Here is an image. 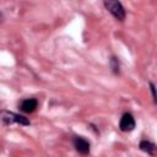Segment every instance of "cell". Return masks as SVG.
Segmentation results:
<instances>
[{
  "mask_svg": "<svg viewBox=\"0 0 157 157\" xmlns=\"http://www.w3.org/2000/svg\"><path fill=\"white\" fill-rule=\"evenodd\" d=\"M103 5L105 10L119 22H123L126 17V10L123 6L120 1H114V0H104Z\"/></svg>",
  "mask_w": 157,
  "mask_h": 157,
  "instance_id": "7a4b0ae2",
  "label": "cell"
},
{
  "mask_svg": "<svg viewBox=\"0 0 157 157\" xmlns=\"http://www.w3.org/2000/svg\"><path fill=\"white\" fill-rule=\"evenodd\" d=\"M17 107H18V109L22 113L31 114V113H33L38 108V99L37 98H33V97H31V98H23V99H21L18 102Z\"/></svg>",
  "mask_w": 157,
  "mask_h": 157,
  "instance_id": "5b68a950",
  "label": "cell"
},
{
  "mask_svg": "<svg viewBox=\"0 0 157 157\" xmlns=\"http://www.w3.org/2000/svg\"><path fill=\"white\" fill-rule=\"evenodd\" d=\"M148 86H150V91H151V94H152V101L156 104L157 103V98H156V87H155V83L152 81H150L148 82Z\"/></svg>",
  "mask_w": 157,
  "mask_h": 157,
  "instance_id": "ba28073f",
  "label": "cell"
},
{
  "mask_svg": "<svg viewBox=\"0 0 157 157\" xmlns=\"http://www.w3.org/2000/svg\"><path fill=\"white\" fill-rule=\"evenodd\" d=\"M72 146L76 150V152H78L82 156H87L91 152V144L83 136H78V135L72 136Z\"/></svg>",
  "mask_w": 157,
  "mask_h": 157,
  "instance_id": "3957f363",
  "label": "cell"
},
{
  "mask_svg": "<svg viewBox=\"0 0 157 157\" xmlns=\"http://www.w3.org/2000/svg\"><path fill=\"white\" fill-rule=\"evenodd\" d=\"M136 126V120L134 118V115L129 112H125L121 114L120 119H119V129L123 132H130L135 129Z\"/></svg>",
  "mask_w": 157,
  "mask_h": 157,
  "instance_id": "277c9868",
  "label": "cell"
},
{
  "mask_svg": "<svg viewBox=\"0 0 157 157\" xmlns=\"http://www.w3.org/2000/svg\"><path fill=\"white\" fill-rule=\"evenodd\" d=\"M139 148L142 152H145L152 157L156 155V145H155V142H152L150 140H141L139 144Z\"/></svg>",
  "mask_w": 157,
  "mask_h": 157,
  "instance_id": "8992f818",
  "label": "cell"
},
{
  "mask_svg": "<svg viewBox=\"0 0 157 157\" xmlns=\"http://www.w3.org/2000/svg\"><path fill=\"white\" fill-rule=\"evenodd\" d=\"M2 21H4V15H2V12L0 11V23H1Z\"/></svg>",
  "mask_w": 157,
  "mask_h": 157,
  "instance_id": "9c48e42d",
  "label": "cell"
},
{
  "mask_svg": "<svg viewBox=\"0 0 157 157\" xmlns=\"http://www.w3.org/2000/svg\"><path fill=\"white\" fill-rule=\"evenodd\" d=\"M0 124H2L4 126H10L12 124H20L22 126H28L31 125V120L23 114L2 109L0 110Z\"/></svg>",
  "mask_w": 157,
  "mask_h": 157,
  "instance_id": "6da1fadb",
  "label": "cell"
},
{
  "mask_svg": "<svg viewBox=\"0 0 157 157\" xmlns=\"http://www.w3.org/2000/svg\"><path fill=\"white\" fill-rule=\"evenodd\" d=\"M109 64H110V69H112L113 74L114 75H119L120 74V63H119V59L115 55H112L110 59H109Z\"/></svg>",
  "mask_w": 157,
  "mask_h": 157,
  "instance_id": "52a82bcc",
  "label": "cell"
}]
</instances>
